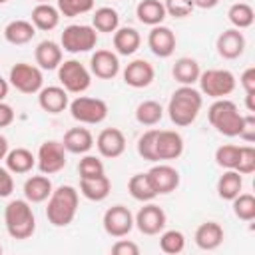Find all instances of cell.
I'll return each instance as SVG.
<instances>
[{
	"mask_svg": "<svg viewBox=\"0 0 255 255\" xmlns=\"http://www.w3.org/2000/svg\"><path fill=\"white\" fill-rule=\"evenodd\" d=\"M203 106V94L193 86H179L167 102V116L177 128L191 126Z\"/></svg>",
	"mask_w": 255,
	"mask_h": 255,
	"instance_id": "obj_1",
	"label": "cell"
},
{
	"mask_svg": "<svg viewBox=\"0 0 255 255\" xmlns=\"http://www.w3.org/2000/svg\"><path fill=\"white\" fill-rule=\"evenodd\" d=\"M46 201H48V205H46L48 221L54 227H68L78 213L80 195L74 185H58L52 189V193Z\"/></svg>",
	"mask_w": 255,
	"mask_h": 255,
	"instance_id": "obj_2",
	"label": "cell"
},
{
	"mask_svg": "<svg viewBox=\"0 0 255 255\" xmlns=\"http://www.w3.org/2000/svg\"><path fill=\"white\" fill-rule=\"evenodd\" d=\"M4 225L12 239H30L36 231V215L26 199H12L4 207Z\"/></svg>",
	"mask_w": 255,
	"mask_h": 255,
	"instance_id": "obj_3",
	"label": "cell"
},
{
	"mask_svg": "<svg viewBox=\"0 0 255 255\" xmlns=\"http://www.w3.org/2000/svg\"><path fill=\"white\" fill-rule=\"evenodd\" d=\"M207 120H209L211 128H215V131H219L221 135L237 137L239 129H241L243 114L239 112L235 102H231L227 98H219V100H213V104L209 106Z\"/></svg>",
	"mask_w": 255,
	"mask_h": 255,
	"instance_id": "obj_4",
	"label": "cell"
},
{
	"mask_svg": "<svg viewBox=\"0 0 255 255\" xmlns=\"http://www.w3.org/2000/svg\"><path fill=\"white\" fill-rule=\"evenodd\" d=\"M197 84H199L201 94H205L207 98L219 100V98H227L233 94L237 80H235L233 72H229L225 68H209L199 74Z\"/></svg>",
	"mask_w": 255,
	"mask_h": 255,
	"instance_id": "obj_5",
	"label": "cell"
},
{
	"mask_svg": "<svg viewBox=\"0 0 255 255\" xmlns=\"http://www.w3.org/2000/svg\"><path fill=\"white\" fill-rule=\"evenodd\" d=\"M98 44V32L94 26L88 24H70L64 28L60 36V46L62 50L70 54H84L94 50Z\"/></svg>",
	"mask_w": 255,
	"mask_h": 255,
	"instance_id": "obj_6",
	"label": "cell"
},
{
	"mask_svg": "<svg viewBox=\"0 0 255 255\" xmlns=\"http://www.w3.org/2000/svg\"><path fill=\"white\" fill-rule=\"evenodd\" d=\"M60 86L68 94H84L92 84V72L78 60H64L58 66Z\"/></svg>",
	"mask_w": 255,
	"mask_h": 255,
	"instance_id": "obj_7",
	"label": "cell"
},
{
	"mask_svg": "<svg viewBox=\"0 0 255 255\" xmlns=\"http://www.w3.org/2000/svg\"><path fill=\"white\" fill-rule=\"evenodd\" d=\"M72 118L86 126L102 124L108 118V104L102 98H90V96H78L68 106Z\"/></svg>",
	"mask_w": 255,
	"mask_h": 255,
	"instance_id": "obj_8",
	"label": "cell"
},
{
	"mask_svg": "<svg viewBox=\"0 0 255 255\" xmlns=\"http://www.w3.org/2000/svg\"><path fill=\"white\" fill-rule=\"evenodd\" d=\"M8 82L12 88H16L20 94H38L44 88V76L42 70L34 64H26V62H18L10 68L8 74Z\"/></svg>",
	"mask_w": 255,
	"mask_h": 255,
	"instance_id": "obj_9",
	"label": "cell"
},
{
	"mask_svg": "<svg viewBox=\"0 0 255 255\" xmlns=\"http://www.w3.org/2000/svg\"><path fill=\"white\" fill-rule=\"evenodd\" d=\"M66 149L62 145V141L56 139H46L36 153V165L40 169V173L46 175H54L58 171H62L66 167Z\"/></svg>",
	"mask_w": 255,
	"mask_h": 255,
	"instance_id": "obj_10",
	"label": "cell"
},
{
	"mask_svg": "<svg viewBox=\"0 0 255 255\" xmlns=\"http://www.w3.org/2000/svg\"><path fill=\"white\" fill-rule=\"evenodd\" d=\"M102 223H104V231L110 237L120 239V237L129 235V231L133 229V213L126 205L118 203V205H112L106 209Z\"/></svg>",
	"mask_w": 255,
	"mask_h": 255,
	"instance_id": "obj_11",
	"label": "cell"
},
{
	"mask_svg": "<svg viewBox=\"0 0 255 255\" xmlns=\"http://www.w3.org/2000/svg\"><path fill=\"white\" fill-rule=\"evenodd\" d=\"M183 137L175 129H157L153 139V155L155 161H169L177 159L183 153Z\"/></svg>",
	"mask_w": 255,
	"mask_h": 255,
	"instance_id": "obj_12",
	"label": "cell"
},
{
	"mask_svg": "<svg viewBox=\"0 0 255 255\" xmlns=\"http://www.w3.org/2000/svg\"><path fill=\"white\" fill-rule=\"evenodd\" d=\"M165 223H167L165 211L151 201H145L143 207L133 215V227H137L139 233L143 235H159L165 229Z\"/></svg>",
	"mask_w": 255,
	"mask_h": 255,
	"instance_id": "obj_13",
	"label": "cell"
},
{
	"mask_svg": "<svg viewBox=\"0 0 255 255\" xmlns=\"http://www.w3.org/2000/svg\"><path fill=\"white\" fill-rule=\"evenodd\" d=\"M145 175L157 195H167L179 187V171L169 163H157Z\"/></svg>",
	"mask_w": 255,
	"mask_h": 255,
	"instance_id": "obj_14",
	"label": "cell"
},
{
	"mask_svg": "<svg viewBox=\"0 0 255 255\" xmlns=\"http://www.w3.org/2000/svg\"><path fill=\"white\" fill-rule=\"evenodd\" d=\"M175 44H177V38L171 32V28H167L163 24L151 26V30L147 34V46H149L151 54H155L157 58H169L175 52Z\"/></svg>",
	"mask_w": 255,
	"mask_h": 255,
	"instance_id": "obj_15",
	"label": "cell"
},
{
	"mask_svg": "<svg viewBox=\"0 0 255 255\" xmlns=\"http://www.w3.org/2000/svg\"><path fill=\"white\" fill-rule=\"evenodd\" d=\"M96 147L102 157L116 159L126 151V135L118 128H106L96 137Z\"/></svg>",
	"mask_w": 255,
	"mask_h": 255,
	"instance_id": "obj_16",
	"label": "cell"
},
{
	"mask_svg": "<svg viewBox=\"0 0 255 255\" xmlns=\"http://www.w3.org/2000/svg\"><path fill=\"white\" fill-rule=\"evenodd\" d=\"M245 36L237 28H227L217 36L215 48L223 60H237L245 52Z\"/></svg>",
	"mask_w": 255,
	"mask_h": 255,
	"instance_id": "obj_17",
	"label": "cell"
},
{
	"mask_svg": "<svg viewBox=\"0 0 255 255\" xmlns=\"http://www.w3.org/2000/svg\"><path fill=\"white\" fill-rule=\"evenodd\" d=\"M90 72L100 80H114L120 74V58L112 50H96L90 58Z\"/></svg>",
	"mask_w": 255,
	"mask_h": 255,
	"instance_id": "obj_18",
	"label": "cell"
},
{
	"mask_svg": "<svg viewBox=\"0 0 255 255\" xmlns=\"http://www.w3.org/2000/svg\"><path fill=\"white\" fill-rule=\"evenodd\" d=\"M155 78V68L147 60H133L124 68V82L129 88H147Z\"/></svg>",
	"mask_w": 255,
	"mask_h": 255,
	"instance_id": "obj_19",
	"label": "cell"
},
{
	"mask_svg": "<svg viewBox=\"0 0 255 255\" xmlns=\"http://www.w3.org/2000/svg\"><path fill=\"white\" fill-rule=\"evenodd\" d=\"M38 106L46 112V114H62L68 106H70V98L68 92L62 86H44L38 92Z\"/></svg>",
	"mask_w": 255,
	"mask_h": 255,
	"instance_id": "obj_20",
	"label": "cell"
},
{
	"mask_svg": "<svg viewBox=\"0 0 255 255\" xmlns=\"http://www.w3.org/2000/svg\"><path fill=\"white\" fill-rule=\"evenodd\" d=\"M195 245L203 251H215L223 239H225V231L217 221H203L197 229H195Z\"/></svg>",
	"mask_w": 255,
	"mask_h": 255,
	"instance_id": "obj_21",
	"label": "cell"
},
{
	"mask_svg": "<svg viewBox=\"0 0 255 255\" xmlns=\"http://www.w3.org/2000/svg\"><path fill=\"white\" fill-rule=\"evenodd\" d=\"M62 145L68 153H76V155H84L94 147V135L88 128H70L64 133Z\"/></svg>",
	"mask_w": 255,
	"mask_h": 255,
	"instance_id": "obj_22",
	"label": "cell"
},
{
	"mask_svg": "<svg viewBox=\"0 0 255 255\" xmlns=\"http://www.w3.org/2000/svg\"><path fill=\"white\" fill-rule=\"evenodd\" d=\"M34 60L40 70H58L62 64V46L54 40H42L34 50Z\"/></svg>",
	"mask_w": 255,
	"mask_h": 255,
	"instance_id": "obj_23",
	"label": "cell"
},
{
	"mask_svg": "<svg viewBox=\"0 0 255 255\" xmlns=\"http://www.w3.org/2000/svg\"><path fill=\"white\" fill-rule=\"evenodd\" d=\"M112 42H114V50H116L118 56H131V54H135L139 50L141 36H139V32L135 28L122 26V28H118L114 32Z\"/></svg>",
	"mask_w": 255,
	"mask_h": 255,
	"instance_id": "obj_24",
	"label": "cell"
},
{
	"mask_svg": "<svg viewBox=\"0 0 255 255\" xmlns=\"http://www.w3.org/2000/svg\"><path fill=\"white\" fill-rule=\"evenodd\" d=\"M30 22L34 24L36 30H42V32H50L54 30L58 24H60V12L56 6H52L50 2H40L32 8V14H30Z\"/></svg>",
	"mask_w": 255,
	"mask_h": 255,
	"instance_id": "obj_25",
	"label": "cell"
},
{
	"mask_svg": "<svg viewBox=\"0 0 255 255\" xmlns=\"http://www.w3.org/2000/svg\"><path fill=\"white\" fill-rule=\"evenodd\" d=\"M52 189H54V185L46 173L32 175L24 181V199L30 203H42L50 197Z\"/></svg>",
	"mask_w": 255,
	"mask_h": 255,
	"instance_id": "obj_26",
	"label": "cell"
},
{
	"mask_svg": "<svg viewBox=\"0 0 255 255\" xmlns=\"http://www.w3.org/2000/svg\"><path fill=\"white\" fill-rule=\"evenodd\" d=\"M112 191L110 177L98 175V177H80V193L90 201H104Z\"/></svg>",
	"mask_w": 255,
	"mask_h": 255,
	"instance_id": "obj_27",
	"label": "cell"
},
{
	"mask_svg": "<svg viewBox=\"0 0 255 255\" xmlns=\"http://www.w3.org/2000/svg\"><path fill=\"white\" fill-rule=\"evenodd\" d=\"M199 74H201L199 62L195 58H189V56L177 58L173 68H171V76L179 86H193L199 80Z\"/></svg>",
	"mask_w": 255,
	"mask_h": 255,
	"instance_id": "obj_28",
	"label": "cell"
},
{
	"mask_svg": "<svg viewBox=\"0 0 255 255\" xmlns=\"http://www.w3.org/2000/svg\"><path fill=\"white\" fill-rule=\"evenodd\" d=\"M34 36H36V28L30 20H12L4 28V40L12 46H24L32 42Z\"/></svg>",
	"mask_w": 255,
	"mask_h": 255,
	"instance_id": "obj_29",
	"label": "cell"
},
{
	"mask_svg": "<svg viewBox=\"0 0 255 255\" xmlns=\"http://www.w3.org/2000/svg\"><path fill=\"white\" fill-rule=\"evenodd\" d=\"M4 163H6L10 173L22 175V173L32 171V167L36 165V155L30 149H26V147H14V149H10L6 153Z\"/></svg>",
	"mask_w": 255,
	"mask_h": 255,
	"instance_id": "obj_30",
	"label": "cell"
},
{
	"mask_svg": "<svg viewBox=\"0 0 255 255\" xmlns=\"http://www.w3.org/2000/svg\"><path fill=\"white\" fill-rule=\"evenodd\" d=\"M135 16L145 26H157L165 20V8L161 0H139L135 6Z\"/></svg>",
	"mask_w": 255,
	"mask_h": 255,
	"instance_id": "obj_31",
	"label": "cell"
},
{
	"mask_svg": "<svg viewBox=\"0 0 255 255\" xmlns=\"http://www.w3.org/2000/svg\"><path fill=\"white\" fill-rule=\"evenodd\" d=\"M243 191V175L235 169H225L217 179V195L225 201H231Z\"/></svg>",
	"mask_w": 255,
	"mask_h": 255,
	"instance_id": "obj_32",
	"label": "cell"
},
{
	"mask_svg": "<svg viewBox=\"0 0 255 255\" xmlns=\"http://www.w3.org/2000/svg\"><path fill=\"white\" fill-rule=\"evenodd\" d=\"M92 26L96 28V32H104V34H114L120 28V14L116 8L112 6H102L94 12L92 16Z\"/></svg>",
	"mask_w": 255,
	"mask_h": 255,
	"instance_id": "obj_33",
	"label": "cell"
},
{
	"mask_svg": "<svg viewBox=\"0 0 255 255\" xmlns=\"http://www.w3.org/2000/svg\"><path fill=\"white\" fill-rule=\"evenodd\" d=\"M161 118H163V106L159 102H155V100H143L135 108V120L141 126L151 128V126L159 124Z\"/></svg>",
	"mask_w": 255,
	"mask_h": 255,
	"instance_id": "obj_34",
	"label": "cell"
},
{
	"mask_svg": "<svg viewBox=\"0 0 255 255\" xmlns=\"http://www.w3.org/2000/svg\"><path fill=\"white\" fill-rule=\"evenodd\" d=\"M128 191H129V195H131L135 201H141V203L153 201V199L157 197V193L153 191V187H151V183H149V179H147L145 173H135V175H131L129 181H128Z\"/></svg>",
	"mask_w": 255,
	"mask_h": 255,
	"instance_id": "obj_35",
	"label": "cell"
},
{
	"mask_svg": "<svg viewBox=\"0 0 255 255\" xmlns=\"http://www.w3.org/2000/svg\"><path fill=\"white\" fill-rule=\"evenodd\" d=\"M227 18H229V22H231L233 28L245 30V28H249V26L253 24V20H255V10H253L251 4H247V2H235V4L229 6Z\"/></svg>",
	"mask_w": 255,
	"mask_h": 255,
	"instance_id": "obj_36",
	"label": "cell"
},
{
	"mask_svg": "<svg viewBox=\"0 0 255 255\" xmlns=\"http://www.w3.org/2000/svg\"><path fill=\"white\" fill-rule=\"evenodd\" d=\"M159 249L167 255H177L185 249V235L179 229H167L159 235Z\"/></svg>",
	"mask_w": 255,
	"mask_h": 255,
	"instance_id": "obj_37",
	"label": "cell"
},
{
	"mask_svg": "<svg viewBox=\"0 0 255 255\" xmlns=\"http://www.w3.org/2000/svg\"><path fill=\"white\" fill-rule=\"evenodd\" d=\"M233 213L241 221H253L255 219V197L251 193H239L237 197L231 199Z\"/></svg>",
	"mask_w": 255,
	"mask_h": 255,
	"instance_id": "obj_38",
	"label": "cell"
},
{
	"mask_svg": "<svg viewBox=\"0 0 255 255\" xmlns=\"http://www.w3.org/2000/svg\"><path fill=\"white\" fill-rule=\"evenodd\" d=\"M56 8L64 18H76L94 10V0H56Z\"/></svg>",
	"mask_w": 255,
	"mask_h": 255,
	"instance_id": "obj_39",
	"label": "cell"
},
{
	"mask_svg": "<svg viewBox=\"0 0 255 255\" xmlns=\"http://www.w3.org/2000/svg\"><path fill=\"white\" fill-rule=\"evenodd\" d=\"M239 157V145L235 143H223L215 149V163L223 169H235Z\"/></svg>",
	"mask_w": 255,
	"mask_h": 255,
	"instance_id": "obj_40",
	"label": "cell"
},
{
	"mask_svg": "<svg viewBox=\"0 0 255 255\" xmlns=\"http://www.w3.org/2000/svg\"><path fill=\"white\" fill-rule=\"evenodd\" d=\"M78 173H80V177H98V175H104L106 173L104 161L100 157H96V155L84 153V157L78 163Z\"/></svg>",
	"mask_w": 255,
	"mask_h": 255,
	"instance_id": "obj_41",
	"label": "cell"
},
{
	"mask_svg": "<svg viewBox=\"0 0 255 255\" xmlns=\"http://www.w3.org/2000/svg\"><path fill=\"white\" fill-rule=\"evenodd\" d=\"M235 171H239L241 175H249L255 171V147L251 143L239 145V157H237Z\"/></svg>",
	"mask_w": 255,
	"mask_h": 255,
	"instance_id": "obj_42",
	"label": "cell"
},
{
	"mask_svg": "<svg viewBox=\"0 0 255 255\" xmlns=\"http://www.w3.org/2000/svg\"><path fill=\"white\" fill-rule=\"evenodd\" d=\"M163 8L165 14L173 18H185L195 10L191 0H163Z\"/></svg>",
	"mask_w": 255,
	"mask_h": 255,
	"instance_id": "obj_43",
	"label": "cell"
},
{
	"mask_svg": "<svg viewBox=\"0 0 255 255\" xmlns=\"http://www.w3.org/2000/svg\"><path fill=\"white\" fill-rule=\"evenodd\" d=\"M155 131L157 129H145L139 139H137V153L141 159H147V161H155V155H153V139H155Z\"/></svg>",
	"mask_w": 255,
	"mask_h": 255,
	"instance_id": "obj_44",
	"label": "cell"
},
{
	"mask_svg": "<svg viewBox=\"0 0 255 255\" xmlns=\"http://www.w3.org/2000/svg\"><path fill=\"white\" fill-rule=\"evenodd\" d=\"M239 137L245 143H253L255 141V114H243V122H241V129H239Z\"/></svg>",
	"mask_w": 255,
	"mask_h": 255,
	"instance_id": "obj_45",
	"label": "cell"
},
{
	"mask_svg": "<svg viewBox=\"0 0 255 255\" xmlns=\"http://www.w3.org/2000/svg\"><path fill=\"white\" fill-rule=\"evenodd\" d=\"M112 253L114 255H139V245L129 241V239H118L114 245H112Z\"/></svg>",
	"mask_w": 255,
	"mask_h": 255,
	"instance_id": "obj_46",
	"label": "cell"
},
{
	"mask_svg": "<svg viewBox=\"0 0 255 255\" xmlns=\"http://www.w3.org/2000/svg\"><path fill=\"white\" fill-rule=\"evenodd\" d=\"M239 84H241L245 96H255V68L253 66L245 68V72L239 76Z\"/></svg>",
	"mask_w": 255,
	"mask_h": 255,
	"instance_id": "obj_47",
	"label": "cell"
},
{
	"mask_svg": "<svg viewBox=\"0 0 255 255\" xmlns=\"http://www.w3.org/2000/svg\"><path fill=\"white\" fill-rule=\"evenodd\" d=\"M14 191V177L8 171V167L0 165V197H10Z\"/></svg>",
	"mask_w": 255,
	"mask_h": 255,
	"instance_id": "obj_48",
	"label": "cell"
},
{
	"mask_svg": "<svg viewBox=\"0 0 255 255\" xmlns=\"http://www.w3.org/2000/svg\"><path fill=\"white\" fill-rule=\"evenodd\" d=\"M14 122V110L12 106H8L6 102H0V129L8 128Z\"/></svg>",
	"mask_w": 255,
	"mask_h": 255,
	"instance_id": "obj_49",
	"label": "cell"
},
{
	"mask_svg": "<svg viewBox=\"0 0 255 255\" xmlns=\"http://www.w3.org/2000/svg\"><path fill=\"white\" fill-rule=\"evenodd\" d=\"M195 8H201V10H211L219 4V0H191Z\"/></svg>",
	"mask_w": 255,
	"mask_h": 255,
	"instance_id": "obj_50",
	"label": "cell"
},
{
	"mask_svg": "<svg viewBox=\"0 0 255 255\" xmlns=\"http://www.w3.org/2000/svg\"><path fill=\"white\" fill-rule=\"evenodd\" d=\"M8 90H10V82H8V80H4V78L0 76V102H4V100H6Z\"/></svg>",
	"mask_w": 255,
	"mask_h": 255,
	"instance_id": "obj_51",
	"label": "cell"
},
{
	"mask_svg": "<svg viewBox=\"0 0 255 255\" xmlns=\"http://www.w3.org/2000/svg\"><path fill=\"white\" fill-rule=\"evenodd\" d=\"M8 151H10V145H8V139H6V137H4L2 133H0V161H2L4 157H6V153H8Z\"/></svg>",
	"mask_w": 255,
	"mask_h": 255,
	"instance_id": "obj_52",
	"label": "cell"
},
{
	"mask_svg": "<svg viewBox=\"0 0 255 255\" xmlns=\"http://www.w3.org/2000/svg\"><path fill=\"white\" fill-rule=\"evenodd\" d=\"M36 2H38V4H40V2H50V0H36Z\"/></svg>",
	"mask_w": 255,
	"mask_h": 255,
	"instance_id": "obj_53",
	"label": "cell"
},
{
	"mask_svg": "<svg viewBox=\"0 0 255 255\" xmlns=\"http://www.w3.org/2000/svg\"><path fill=\"white\" fill-rule=\"evenodd\" d=\"M6 2H8V0H0V4H6Z\"/></svg>",
	"mask_w": 255,
	"mask_h": 255,
	"instance_id": "obj_54",
	"label": "cell"
},
{
	"mask_svg": "<svg viewBox=\"0 0 255 255\" xmlns=\"http://www.w3.org/2000/svg\"><path fill=\"white\" fill-rule=\"evenodd\" d=\"M0 253H2V243H0Z\"/></svg>",
	"mask_w": 255,
	"mask_h": 255,
	"instance_id": "obj_55",
	"label": "cell"
}]
</instances>
